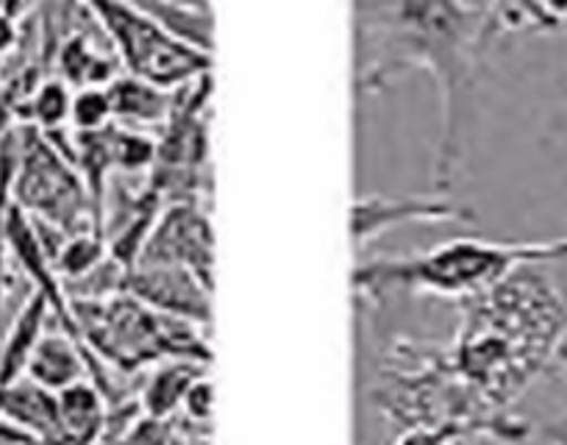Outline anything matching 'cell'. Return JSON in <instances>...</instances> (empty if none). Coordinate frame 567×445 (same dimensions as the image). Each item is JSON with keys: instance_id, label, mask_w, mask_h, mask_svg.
Returning a JSON list of instances; mask_svg holds the SVG:
<instances>
[{"instance_id": "obj_1", "label": "cell", "mask_w": 567, "mask_h": 445, "mask_svg": "<svg viewBox=\"0 0 567 445\" xmlns=\"http://www.w3.org/2000/svg\"><path fill=\"white\" fill-rule=\"evenodd\" d=\"M362 34H370V59L359 68L357 86L379 92L409 70H429L443 92V126L434 159V193H449L462 159L467 97L487 48L509 34L501 7L482 3H373L359 7Z\"/></svg>"}, {"instance_id": "obj_2", "label": "cell", "mask_w": 567, "mask_h": 445, "mask_svg": "<svg viewBox=\"0 0 567 445\" xmlns=\"http://www.w3.org/2000/svg\"><path fill=\"white\" fill-rule=\"evenodd\" d=\"M567 262V237L545 242H498L482 237H454L432 251L398 259H370L353 273L362 296L384 298L395 290L414 296L476 298L504 284L523 268Z\"/></svg>"}, {"instance_id": "obj_3", "label": "cell", "mask_w": 567, "mask_h": 445, "mask_svg": "<svg viewBox=\"0 0 567 445\" xmlns=\"http://www.w3.org/2000/svg\"><path fill=\"white\" fill-rule=\"evenodd\" d=\"M81 349L103 365L140 371L171 360H193L209 365L212 351L200 325L171 318L134 301L125 292L97 301H70Z\"/></svg>"}, {"instance_id": "obj_4", "label": "cell", "mask_w": 567, "mask_h": 445, "mask_svg": "<svg viewBox=\"0 0 567 445\" xmlns=\"http://www.w3.org/2000/svg\"><path fill=\"white\" fill-rule=\"evenodd\" d=\"M90 14L106 34L125 75L178 92L212 75L215 56L187 45L162 29L140 3H90Z\"/></svg>"}, {"instance_id": "obj_5", "label": "cell", "mask_w": 567, "mask_h": 445, "mask_svg": "<svg viewBox=\"0 0 567 445\" xmlns=\"http://www.w3.org/2000/svg\"><path fill=\"white\" fill-rule=\"evenodd\" d=\"M18 139V170L12 182L14 204L31 220L51 226L64 237L95 231L90 198L73 156L34 126H20Z\"/></svg>"}, {"instance_id": "obj_6", "label": "cell", "mask_w": 567, "mask_h": 445, "mask_svg": "<svg viewBox=\"0 0 567 445\" xmlns=\"http://www.w3.org/2000/svg\"><path fill=\"white\" fill-rule=\"evenodd\" d=\"M212 75L176 92L173 112L156 139V156L142 187L162 206L209 198Z\"/></svg>"}, {"instance_id": "obj_7", "label": "cell", "mask_w": 567, "mask_h": 445, "mask_svg": "<svg viewBox=\"0 0 567 445\" xmlns=\"http://www.w3.org/2000/svg\"><path fill=\"white\" fill-rule=\"evenodd\" d=\"M136 265L182 268L198 276L204 284L215 287V237H212L209 204L187 200V204L165 206Z\"/></svg>"}, {"instance_id": "obj_8", "label": "cell", "mask_w": 567, "mask_h": 445, "mask_svg": "<svg viewBox=\"0 0 567 445\" xmlns=\"http://www.w3.org/2000/svg\"><path fill=\"white\" fill-rule=\"evenodd\" d=\"M473 220V209L451 204L445 195H362L351 209L353 242L364 248L386 231L403 226H429V222Z\"/></svg>"}, {"instance_id": "obj_9", "label": "cell", "mask_w": 567, "mask_h": 445, "mask_svg": "<svg viewBox=\"0 0 567 445\" xmlns=\"http://www.w3.org/2000/svg\"><path fill=\"white\" fill-rule=\"evenodd\" d=\"M123 292L148 309L195 325L212 323V287L195 273L162 265H136L125 273Z\"/></svg>"}, {"instance_id": "obj_10", "label": "cell", "mask_w": 567, "mask_h": 445, "mask_svg": "<svg viewBox=\"0 0 567 445\" xmlns=\"http://www.w3.org/2000/svg\"><path fill=\"white\" fill-rule=\"evenodd\" d=\"M81 14H84V7H81ZM53 64L59 70V79L73 92L101 90V86L112 84L117 75H123V68H120V59L114 56V51H103V45H97L90 31L81 29V23H75L68 31Z\"/></svg>"}, {"instance_id": "obj_11", "label": "cell", "mask_w": 567, "mask_h": 445, "mask_svg": "<svg viewBox=\"0 0 567 445\" xmlns=\"http://www.w3.org/2000/svg\"><path fill=\"white\" fill-rule=\"evenodd\" d=\"M0 423L18 428L34 443H45L59 434V399L23 376L0 387Z\"/></svg>"}, {"instance_id": "obj_12", "label": "cell", "mask_w": 567, "mask_h": 445, "mask_svg": "<svg viewBox=\"0 0 567 445\" xmlns=\"http://www.w3.org/2000/svg\"><path fill=\"white\" fill-rule=\"evenodd\" d=\"M109 103H112L114 126L142 132V128H159L167 123L173 112L176 92H165L159 86L140 81L134 75H117L106 86Z\"/></svg>"}, {"instance_id": "obj_13", "label": "cell", "mask_w": 567, "mask_h": 445, "mask_svg": "<svg viewBox=\"0 0 567 445\" xmlns=\"http://www.w3.org/2000/svg\"><path fill=\"white\" fill-rule=\"evenodd\" d=\"M48 312H51V301L40 290L31 292L29 301L23 303L20 314L14 318L7 340L0 345V387L20 382L25 376L37 345L45 338L42 331H45Z\"/></svg>"}, {"instance_id": "obj_14", "label": "cell", "mask_w": 567, "mask_h": 445, "mask_svg": "<svg viewBox=\"0 0 567 445\" xmlns=\"http://www.w3.org/2000/svg\"><path fill=\"white\" fill-rule=\"evenodd\" d=\"M206 368L193 360H171L162 362L154 373H151L148 384L140 395L142 415L154 417V421H171L176 415L178 406H184L189 390L206 379Z\"/></svg>"}, {"instance_id": "obj_15", "label": "cell", "mask_w": 567, "mask_h": 445, "mask_svg": "<svg viewBox=\"0 0 567 445\" xmlns=\"http://www.w3.org/2000/svg\"><path fill=\"white\" fill-rule=\"evenodd\" d=\"M156 23L187 45L215 51V12L209 3H140Z\"/></svg>"}, {"instance_id": "obj_16", "label": "cell", "mask_w": 567, "mask_h": 445, "mask_svg": "<svg viewBox=\"0 0 567 445\" xmlns=\"http://www.w3.org/2000/svg\"><path fill=\"white\" fill-rule=\"evenodd\" d=\"M70 108H73V90L56 75L37 86L34 95L20 106L18 121H23V126L40 128L42 134H53L70 123Z\"/></svg>"}, {"instance_id": "obj_17", "label": "cell", "mask_w": 567, "mask_h": 445, "mask_svg": "<svg viewBox=\"0 0 567 445\" xmlns=\"http://www.w3.org/2000/svg\"><path fill=\"white\" fill-rule=\"evenodd\" d=\"M106 237L95 235V231L70 237L56 257V276L62 279V284L79 281L84 279V276H90L95 268H101V265L106 262Z\"/></svg>"}, {"instance_id": "obj_18", "label": "cell", "mask_w": 567, "mask_h": 445, "mask_svg": "<svg viewBox=\"0 0 567 445\" xmlns=\"http://www.w3.org/2000/svg\"><path fill=\"white\" fill-rule=\"evenodd\" d=\"M70 123H73L75 132H101V128L112 126V103H109L106 86L73 92Z\"/></svg>"}, {"instance_id": "obj_19", "label": "cell", "mask_w": 567, "mask_h": 445, "mask_svg": "<svg viewBox=\"0 0 567 445\" xmlns=\"http://www.w3.org/2000/svg\"><path fill=\"white\" fill-rule=\"evenodd\" d=\"M184 410H187V417L195 423V426L209 428V423H212V382L209 379H200V382L189 390L187 401H184Z\"/></svg>"}, {"instance_id": "obj_20", "label": "cell", "mask_w": 567, "mask_h": 445, "mask_svg": "<svg viewBox=\"0 0 567 445\" xmlns=\"http://www.w3.org/2000/svg\"><path fill=\"white\" fill-rule=\"evenodd\" d=\"M460 434L445 426H406L395 445H454Z\"/></svg>"}]
</instances>
